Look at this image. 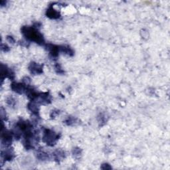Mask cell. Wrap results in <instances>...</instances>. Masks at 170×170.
<instances>
[{"instance_id": "6da1fadb", "label": "cell", "mask_w": 170, "mask_h": 170, "mask_svg": "<svg viewBox=\"0 0 170 170\" xmlns=\"http://www.w3.org/2000/svg\"><path fill=\"white\" fill-rule=\"evenodd\" d=\"M21 33L25 37L39 45H43L45 40L43 35L36 28V27L24 26L21 28Z\"/></svg>"}, {"instance_id": "7a4b0ae2", "label": "cell", "mask_w": 170, "mask_h": 170, "mask_svg": "<svg viewBox=\"0 0 170 170\" xmlns=\"http://www.w3.org/2000/svg\"><path fill=\"white\" fill-rule=\"evenodd\" d=\"M59 136L50 129H45L43 133V142L48 146H53L59 140Z\"/></svg>"}, {"instance_id": "3957f363", "label": "cell", "mask_w": 170, "mask_h": 170, "mask_svg": "<svg viewBox=\"0 0 170 170\" xmlns=\"http://www.w3.org/2000/svg\"><path fill=\"white\" fill-rule=\"evenodd\" d=\"M13 136V133L8 131L7 130H3V128H2V145L8 148L11 144L12 139Z\"/></svg>"}, {"instance_id": "277c9868", "label": "cell", "mask_w": 170, "mask_h": 170, "mask_svg": "<svg viewBox=\"0 0 170 170\" xmlns=\"http://www.w3.org/2000/svg\"><path fill=\"white\" fill-rule=\"evenodd\" d=\"M14 72H13L10 68H7V66L3 65H1V78L2 81H3L4 79L6 78H9L10 79H14Z\"/></svg>"}, {"instance_id": "5b68a950", "label": "cell", "mask_w": 170, "mask_h": 170, "mask_svg": "<svg viewBox=\"0 0 170 170\" xmlns=\"http://www.w3.org/2000/svg\"><path fill=\"white\" fill-rule=\"evenodd\" d=\"M11 88L13 91L15 92L17 94H23L26 92L27 86L24 82H13L11 85Z\"/></svg>"}, {"instance_id": "8992f818", "label": "cell", "mask_w": 170, "mask_h": 170, "mask_svg": "<svg viewBox=\"0 0 170 170\" xmlns=\"http://www.w3.org/2000/svg\"><path fill=\"white\" fill-rule=\"evenodd\" d=\"M43 65H39V64L32 62L29 66V71L31 74L34 75H40L41 73H43Z\"/></svg>"}, {"instance_id": "52a82bcc", "label": "cell", "mask_w": 170, "mask_h": 170, "mask_svg": "<svg viewBox=\"0 0 170 170\" xmlns=\"http://www.w3.org/2000/svg\"><path fill=\"white\" fill-rule=\"evenodd\" d=\"M46 48L49 50V54L52 57H57L59 53H61L60 46L54 45L53 44H48L46 45Z\"/></svg>"}, {"instance_id": "ba28073f", "label": "cell", "mask_w": 170, "mask_h": 170, "mask_svg": "<svg viewBox=\"0 0 170 170\" xmlns=\"http://www.w3.org/2000/svg\"><path fill=\"white\" fill-rule=\"evenodd\" d=\"M14 151L12 148H8L2 151V157L4 161H11L15 157Z\"/></svg>"}, {"instance_id": "9c48e42d", "label": "cell", "mask_w": 170, "mask_h": 170, "mask_svg": "<svg viewBox=\"0 0 170 170\" xmlns=\"http://www.w3.org/2000/svg\"><path fill=\"white\" fill-rule=\"evenodd\" d=\"M46 15H47L50 19L53 20H57L59 19V17H61V14L58 11L54 10L53 6H50L48 10L46 12Z\"/></svg>"}, {"instance_id": "30bf717a", "label": "cell", "mask_w": 170, "mask_h": 170, "mask_svg": "<svg viewBox=\"0 0 170 170\" xmlns=\"http://www.w3.org/2000/svg\"><path fill=\"white\" fill-rule=\"evenodd\" d=\"M27 107H28V109L32 113L35 114V115L37 116V114L39 113V104L38 103H37L33 100H31V102L28 104Z\"/></svg>"}, {"instance_id": "8fae6325", "label": "cell", "mask_w": 170, "mask_h": 170, "mask_svg": "<svg viewBox=\"0 0 170 170\" xmlns=\"http://www.w3.org/2000/svg\"><path fill=\"white\" fill-rule=\"evenodd\" d=\"M53 156L56 162H60L65 158V153L62 150H56L53 153Z\"/></svg>"}, {"instance_id": "7c38bea8", "label": "cell", "mask_w": 170, "mask_h": 170, "mask_svg": "<svg viewBox=\"0 0 170 170\" xmlns=\"http://www.w3.org/2000/svg\"><path fill=\"white\" fill-rule=\"evenodd\" d=\"M61 53H63L68 56H73L74 54V50L68 46H60Z\"/></svg>"}, {"instance_id": "4fadbf2b", "label": "cell", "mask_w": 170, "mask_h": 170, "mask_svg": "<svg viewBox=\"0 0 170 170\" xmlns=\"http://www.w3.org/2000/svg\"><path fill=\"white\" fill-rule=\"evenodd\" d=\"M37 158L40 160L45 161V160H47L49 158V155L48 153L46 152V151L39 150H38L37 152Z\"/></svg>"}, {"instance_id": "5bb4252c", "label": "cell", "mask_w": 170, "mask_h": 170, "mask_svg": "<svg viewBox=\"0 0 170 170\" xmlns=\"http://www.w3.org/2000/svg\"><path fill=\"white\" fill-rule=\"evenodd\" d=\"M6 102H7V104L9 106H10V107H14L16 103V100L14 98L12 97V96H9V97L7 98Z\"/></svg>"}, {"instance_id": "9a60e30c", "label": "cell", "mask_w": 170, "mask_h": 170, "mask_svg": "<svg viewBox=\"0 0 170 170\" xmlns=\"http://www.w3.org/2000/svg\"><path fill=\"white\" fill-rule=\"evenodd\" d=\"M76 119L72 117H68L67 120H65V123L68 126H71L73 124H75L76 123Z\"/></svg>"}, {"instance_id": "2e32d148", "label": "cell", "mask_w": 170, "mask_h": 170, "mask_svg": "<svg viewBox=\"0 0 170 170\" xmlns=\"http://www.w3.org/2000/svg\"><path fill=\"white\" fill-rule=\"evenodd\" d=\"M81 150L79 148H75L72 150V154L75 157H80V155H81Z\"/></svg>"}, {"instance_id": "e0dca14e", "label": "cell", "mask_w": 170, "mask_h": 170, "mask_svg": "<svg viewBox=\"0 0 170 170\" xmlns=\"http://www.w3.org/2000/svg\"><path fill=\"white\" fill-rule=\"evenodd\" d=\"M54 68H55V71H56V72L58 73V74L62 75V74H63V73H64V71L63 70V68H61V65H59V64H57V65H55Z\"/></svg>"}, {"instance_id": "ac0fdd59", "label": "cell", "mask_w": 170, "mask_h": 170, "mask_svg": "<svg viewBox=\"0 0 170 170\" xmlns=\"http://www.w3.org/2000/svg\"><path fill=\"white\" fill-rule=\"evenodd\" d=\"M106 121H107L106 116L104 115V114H100V115L98 116V122H99V123L106 122Z\"/></svg>"}, {"instance_id": "d6986e66", "label": "cell", "mask_w": 170, "mask_h": 170, "mask_svg": "<svg viewBox=\"0 0 170 170\" xmlns=\"http://www.w3.org/2000/svg\"><path fill=\"white\" fill-rule=\"evenodd\" d=\"M1 49H2V50H3V51L4 52H7L10 50V47H8V46L6 44H2V47H1Z\"/></svg>"}, {"instance_id": "ffe728a7", "label": "cell", "mask_w": 170, "mask_h": 170, "mask_svg": "<svg viewBox=\"0 0 170 170\" xmlns=\"http://www.w3.org/2000/svg\"><path fill=\"white\" fill-rule=\"evenodd\" d=\"M101 168H102V169H111L112 167L110 166L108 163H104L102 165Z\"/></svg>"}, {"instance_id": "44dd1931", "label": "cell", "mask_w": 170, "mask_h": 170, "mask_svg": "<svg viewBox=\"0 0 170 170\" xmlns=\"http://www.w3.org/2000/svg\"><path fill=\"white\" fill-rule=\"evenodd\" d=\"M7 40L8 42H10L11 44H13L15 43V39H13V37L11 36H7Z\"/></svg>"}]
</instances>
